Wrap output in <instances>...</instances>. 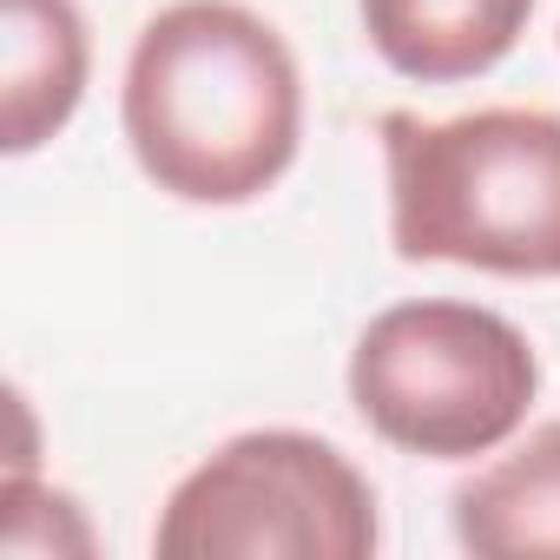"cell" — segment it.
<instances>
[{
    "label": "cell",
    "mask_w": 560,
    "mask_h": 560,
    "mask_svg": "<svg viewBox=\"0 0 560 560\" xmlns=\"http://www.w3.org/2000/svg\"><path fill=\"white\" fill-rule=\"evenodd\" d=\"M119 113L159 191L185 205H250L298 159L304 80L264 14L237 0H172L132 47Z\"/></svg>",
    "instance_id": "6da1fadb"
},
{
    "label": "cell",
    "mask_w": 560,
    "mask_h": 560,
    "mask_svg": "<svg viewBox=\"0 0 560 560\" xmlns=\"http://www.w3.org/2000/svg\"><path fill=\"white\" fill-rule=\"evenodd\" d=\"M389 237L409 264L560 277V113H383Z\"/></svg>",
    "instance_id": "7a4b0ae2"
},
{
    "label": "cell",
    "mask_w": 560,
    "mask_h": 560,
    "mask_svg": "<svg viewBox=\"0 0 560 560\" xmlns=\"http://www.w3.org/2000/svg\"><path fill=\"white\" fill-rule=\"evenodd\" d=\"M540 389L534 343L455 298H422L370 317V330L350 350V402L357 416L409 455L429 462H468L501 448Z\"/></svg>",
    "instance_id": "3957f363"
},
{
    "label": "cell",
    "mask_w": 560,
    "mask_h": 560,
    "mask_svg": "<svg viewBox=\"0 0 560 560\" xmlns=\"http://www.w3.org/2000/svg\"><path fill=\"white\" fill-rule=\"evenodd\" d=\"M152 547L165 560H370L376 494L337 442L250 429L165 494Z\"/></svg>",
    "instance_id": "277c9868"
},
{
    "label": "cell",
    "mask_w": 560,
    "mask_h": 560,
    "mask_svg": "<svg viewBox=\"0 0 560 560\" xmlns=\"http://www.w3.org/2000/svg\"><path fill=\"white\" fill-rule=\"evenodd\" d=\"M0 145H47L86 93V21L73 0H0Z\"/></svg>",
    "instance_id": "5b68a950"
},
{
    "label": "cell",
    "mask_w": 560,
    "mask_h": 560,
    "mask_svg": "<svg viewBox=\"0 0 560 560\" xmlns=\"http://www.w3.org/2000/svg\"><path fill=\"white\" fill-rule=\"evenodd\" d=\"M534 0H363L370 47L422 86H455L514 54Z\"/></svg>",
    "instance_id": "8992f818"
},
{
    "label": "cell",
    "mask_w": 560,
    "mask_h": 560,
    "mask_svg": "<svg viewBox=\"0 0 560 560\" xmlns=\"http://www.w3.org/2000/svg\"><path fill=\"white\" fill-rule=\"evenodd\" d=\"M455 540L481 560H560V422L455 488Z\"/></svg>",
    "instance_id": "52a82bcc"
}]
</instances>
